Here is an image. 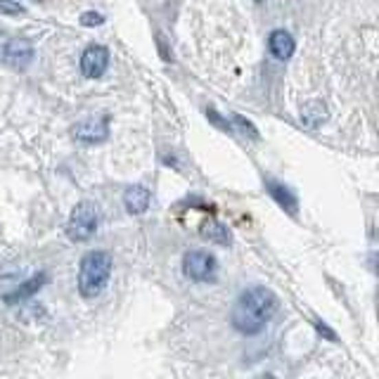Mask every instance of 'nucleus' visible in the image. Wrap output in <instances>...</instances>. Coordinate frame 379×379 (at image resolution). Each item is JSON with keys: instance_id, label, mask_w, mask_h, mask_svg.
Listing matches in <instances>:
<instances>
[{"instance_id": "obj_1", "label": "nucleus", "mask_w": 379, "mask_h": 379, "mask_svg": "<svg viewBox=\"0 0 379 379\" xmlns=\"http://www.w3.org/2000/svg\"><path fill=\"white\" fill-rule=\"evenodd\" d=\"M277 308H280V299L275 292H270L268 287H249L235 301L230 323L239 334L254 337V334L263 332Z\"/></svg>"}, {"instance_id": "obj_2", "label": "nucleus", "mask_w": 379, "mask_h": 379, "mask_svg": "<svg viewBox=\"0 0 379 379\" xmlns=\"http://www.w3.org/2000/svg\"><path fill=\"white\" fill-rule=\"evenodd\" d=\"M114 261L107 252H88L78 263V292L83 299H95L105 292Z\"/></svg>"}, {"instance_id": "obj_3", "label": "nucleus", "mask_w": 379, "mask_h": 379, "mask_svg": "<svg viewBox=\"0 0 379 379\" xmlns=\"http://www.w3.org/2000/svg\"><path fill=\"white\" fill-rule=\"evenodd\" d=\"M98 226H100L98 206L93 202H78L72 209V213H69L67 235L74 242H85V239H90L98 232Z\"/></svg>"}, {"instance_id": "obj_4", "label": "nucleus", "mask_w": 379, "mask_h": 379, "mask_svg": "<svg viewBox=\"0 0 379 379\" xmlns=\"http://www.w3.org/2000/svg\"><path fill=\"white\" fill-rule=\"evenodd\" d=\"M216 268V259L209 252H188L183 256V273L195 282H211Z\"/></svg>"}, {"instance_id": "obj_5", "label": "nucleus", "mask_w": 379, "mask_h": 379, "mask_svg": "<svg viewBox=\"0 0 379 379\" xmlns=\"http://www.w3.org/2000/svg\"><path fill=\"white\" fill-rule=\"evenodd\" d=\"M109 67V50L105 45H88L81 55V72L85 78H100Z\"/></svg>"}, {"instance_id": "obj_6", "label": "nucleus", "mask_w": 379, "mask_h": 379, "mask_svg": "<svg viewBox=\"0 0 379 379\" xmlns=\"http://www.w3.org/2000/svg\"><path fill=\"white\" fill-rule=\"evenodd\" d=\"M107 133H109V128H107V116H102V119H83L74 126V136L83 142H100L107 138Z\"/></svg>"}, {"instance_id": "obj_7", "label": "nucleus", "mask_w": 379, "mask_h": 379, "mask_svg": "<svg viewBox=\"0 0 379 379\" xmlns=\"http://www.w3.org/2000/svg\"><path fill=\"white\" fill-rule=\"evenodd\" d=\"M268 47H270V55L280 62H287L292 55H294V39L287 34L285 29H275L268 39Z\"/></svg>"}, {"instance_id": "obj_8", "label": "nucleus", "mask_w": 379, "mask_h": 379, "mask_svg": "<svg viewBox=\"0 0 379 379\" xmlns=\"http://www.w3.org/2000/svg\"><path fill=\"white\" fill-rule=\"evenodd\" d=\"M5 60L12 64L14 69H24L34 60V47H31L29 41H10L8 50H5Z\"/></svg>"}, {"instance_id": "obj_9", "label": "nucleus", "mask_w": 379, "mask_h": 379, "mask_svg": "<svg viewBox=\"0 0 379 379\" xmlns=\"http://www.w3.org/2000/svg\"><path fill=\"white\" fill-rule=\"evenodd\" d=\"M124 206L128 213H133V216L145 213L149 206V190L145 185H133V188H128L124 195Z\"/></svg>"}, {"instance_id": "obj_10", "label": "nucleus", "mask_w": 379, "mask_h": 379, "mask_svg": "<svg viewBox=\"0 0 379 379\" xmlns=\"http://www.w3.org/2000/svg\"><path fill=\"white\" fill-rule=\"evenodd\" d=\"M199 232L206 242L221 244V247H228V244H230V230H228V226H223L221 221H216V218H209V221L202 223Z\"/></svg>"}, {"instance_id": "obj_11", "label": "nucleus", "mask_w": 379, "mask_h": 379, "mask_svg": "<svg viewBox=\"0 0 379 379\" xmlns=\"http://www.w3.org/2000/svg\"><path fill=\"white\" fill-rule=\"evenodd\" d=\"M327 121V107L320 100H311L301 107V124L308 128H318Z\"/></svg>"}, {"instance_id": "obj_12", "label": "nucleus", "mask_w": 379, "mask_h": 379, "mask_svg": "<svg viewBox=\"0 0 379 379\" xmlns=\"http://www.w3.org/2000/svg\"><path fill=\"white\" fill-rule=\"evenodd\" d=\"M266 188H268L270 197H273V199L282 206V209L290 211V213H296L299 202H296L294 192L287 188V185H280V183H275V180H268V185H266Z\"/></svg>"}, {"instance_id": "obj_13", "label": "nucleus", "mask_w": 379, "mask_h": 379, "mask_svg": "<svg viewBox=\"0 0 379 379\" xmlns=\"http://www.w3.org/2000/svg\"><path fill=\"white\" fill-rule=\"evenodd\" d=\"M45 280H47V275H45V273L34 275V277H31V280H26L17 292H12V294L5 296V301H8V303H14V301H21V299H26V296L36 294V292H39L41 287L45 285Z\"/></svg>"}, {"instance_id": "obj_14", "label": "nucleus", "mask_w": 379, "mask_h": 379, "mask_svg": "<svg viewBox=\"0 0 379 379\" xmlns=\"http://www.w3.org/2000/svg\"><path fill=\"white\" fill-rule=\"evenodd\" d=\"M232 124L242 136H249V138H254V140H259V131H256V126L252 124V121L242 119L239 114H232Z\"/></svg>"}, {"instance_id": "obj_15", "label": "nucleus", "mask_w": 379, "mask_h": 379, "mask_svg": "<svg viewBox=\"0 0 379 379\" xmlns=\"http://www.w3.org/2000/svg\"><path fill=\"white\" fill-rule=\"evenodd\" d=\"M0 12L19 17V14H24V8H21L19 3H14V0H0Z\"/></svg>"}, {"instance_id": "obj_16", "label": "nucleus", "mask_w": 379, "mask_h": 379, "mask_svg": "<svg viewBox=\"0 0 379 379\" xmlns=\"http://www.w3.org/2000/svg\"><path fill=\"white\" fill-rule=\"evenodd\" d=\"M102 21H105V17H102V14H98V12H85L81 17L83 26H100Z\"/></svg>"}, {"instance_id": "obj_17", "label": "nucleus", "mask_w": 379, "mask_h": 379, "mask_svg": "<svg viewBox=\"0 0 379 379\" xmlns=\"http://www.w3.org/2000/svg\"><path fill=\"white\" fill-rule=\"evenodd\" d=\"M316 327H318V332H320V334H325V337H327L329 341H337V334H334L332 329H329L325 323H320V320H318V323H316Z\"/></svg>"}, {"instance_id": "obj_18", "label": "nucleus", "mask_w": 379, "mask_h": 379, "mask_svg": "<svg viewBox=\"0 0 379 379\" xmlns=\"http://www.w3.org/2000/svg\"><path fill=\"white\" fill-rule=\"evenodd\" d=\"M8 43H10V36L8 34H0V60H5V50H8Z\"/></svg>"}, {"instance_id": "obj_19", "label": "nucleus", "mask_w": 379, "mask_h": 379, "mask_svg": "<svg viewBox=\"0 0 379 379\" xmlns=\"http://www.w3.org/2000/svg\"><path fill=\"white\" fill-rule=\"evenodd\" d=\"M254 3H263V0H254Z\"/></svg>"}]
</instances>
